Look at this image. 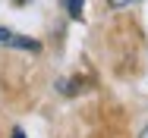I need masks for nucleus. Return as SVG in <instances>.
<instances>
[{"label":"nucleus","instance_id":"1","mask_svg":"<svg viewBox=\"0 0 148 138\" xmlns=\"http://www.w3.org/2000/svg\"><path fill=\"white\" fill-rule=\"evenodd\" d=\"M10 47H19V50H32V54H38L41 50V44L35 41V38H22V35H10V41H6Z\"/></svg>","mask_w":148,"mask_h":138},{"label":"nucleus","instance_id":"2","mask_svg":"<svg viewBox=\"0 0 148 138\" xmlns=\"http://www.w3.org/2000/svg\"><path fill=\"white\" fill-rule=\"evenodd\" d=\"M66 3V13L73 16V19H79L82 16V6H85V0H63Z\"/></svg>","mask_w":148,"mask_h":138},{"label":"nucleus","instance_id":"3","mask_svg":"<svg viewBox=\"0 0 148 138\" xmlns=\"http://www.w3.org/2000/svg\"><path fill=\"white\" fill-rule=\"evenodd\" d=\"M107 3H110V6H114V10H123V6H132V3H136V0H107Z\"/></svg>","mask_w":148,"mask_h":138},{"label":"nucleus","instance_id":"4","mask_svg":"<svg viewBox=\"0 0 148 138\" xmlns=\"http://www.w3.org/2000/svg\"><path fill=\"white\" fill-rule=\"evenodd\" d=\"M13 138H25V132L22 129H13Z\"/></svg>","mask_w":148,"mask_h":138},{"label":"nucleus","instance_id":"5","mask_svg":"<svg viewBox=\"0 0 148 138\" xmlns=\"http://www.w3.org/2000/svg\"><path fill=\"white\" fill-rule=\"evenodd\" d=\"M139 138H148V129H145V132H142V135H139Z\"/></svg>","mask_w":148,"mask_h":138},{"label":"nucleus","instance_id":"6","mask_svg":"<svg viewBox=\"0 0 148 138\" xmlns=\"http://www.w3.org/2000/svg\"><path fill=\"white\" fill-rule=\"evenodd\" d=\"M13 3H29V0H13Z\"/></svg>","mask_w":148,"mask_h":138}]
</instances>
